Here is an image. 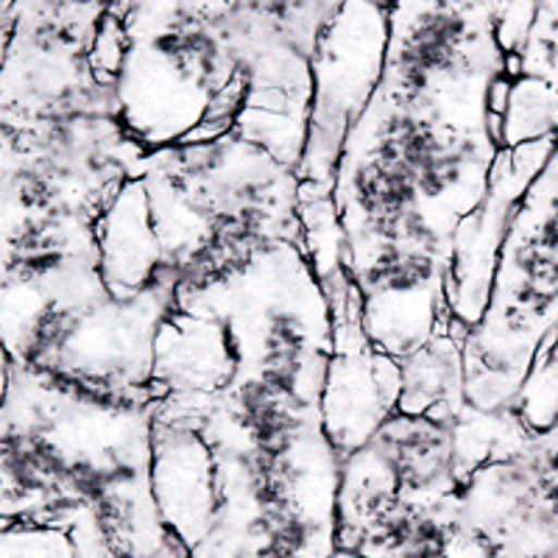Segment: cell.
Masks as SVG:
<instances>
[{"instance_id": "obj_6", "label": "cell", "mask_w": 558, "mask_h": 558, "mask_svg": "<svg viewBox=\"0 0 558 558\" xmlns=\"http://www.w3.org/2000/svg\"><path fill=\"white\" fill-rule=\"evenodd\" d=\"M386 48L388 12L368 0H347L318 32L305 151L296 168L302 204L332 198L343 140L380 87Z\"/></svg>"}, {"instance_id": "obj_11", "label": "cell", "mask_w": 558, "mask_h": 558, "mask_svg": "<svg viewBox=\"0 0 558 558\" xmlns=\"http://www.w3.org/2000/svg\"><path fill=\"white\" fill-rule=\"evenodd\" d=\"M402 391L397 411L456 422L466 402L463 391V338L456 330L436 332L400 361Z\"/></svg>"}, {"instance_id": "obj_14", "label": "cell", "mask_w": 558, "mask_h": 558, "mask_svg": "<svg viewBox=\"0 0 558 558\" xmlns=\"http://www.w3.org/2000/svg\"><path fill=\"white\" fill-rule=\"evenodd\" d=\"M64 531L70 533V542H73L76 558H137V556H126V553L114 550V547L109 545L107 533H104L101 522H98L93 508L78 511V514L64 525ZM143 558H191V550H187L184 542L171 531L166 545L159 547L157 553H151V556H143Z\"/></svg>"}, {"instance_id": "obj_8", "label": "cell", "mask_w": 558, "mask_h": 558, "mask_svg": "<svg viewBox=\"0 0 558 558\" xmlns=\"http://www.w3.org/2000/svg\"><path fill=\"white\" fill-rule=\"evenodd\" d=\"M553 143H527L520 148H500L488 177L486 196L470 216L463 218L452 238V263L447 279V305L456 330L463 341L481 322L486 307L488 288L495 277V263L506 229L514 216L517 202L525 193L527 182L536 177L553 151Z\"/></svg>"}, {"instance_id": "obj_1", "label": "cell", "mask_w": 558, "mask_h": 558, "mask_svg": "<svg viewBox=\"0 0 558 558\" xmlns=\"http://www.w3.org/2000/svg\"><path fill=\"white\" fill-rule=\"evenodd\" d=\"M154 405H118L14 366L0 400V520L68 525L93 508L109 545L151 556L171 531L151 492Z\"/></svg>"}, {"instance_id": "obj_2", "label": "cell", "mask_w": 558, "mask_h": 558, "mask_svg": "<svg viewBox=\"0 0 558 558\" xmlns=\"http://www.w3.org/2000/svg\"><path fill=\"white\" fill-rule=\"evenodd\" d=\"M177 302L166 277L137 296L107 291L101 257H68L0 274V347L34 368L118 405H154V341Z\"/></svg>"}, {"instance_id": "obj_12", "label": "cell", "mask_w": 558, "mask_h": 558, "mask_svg": "<svg viewBox=\"0 0 558 558\" xmlns=\"http://www.w3.org/2000/svg\"><path fill=\"white\" fill-rule=\"evenodd\" d=\"M386 558H486V550L458 522V506H452L418 522Z\"/></svg>"}, {"instance_id": "obj_16", "label": "cell", "mask_w": 558, "mask_h": 558, "mask_svg": "<svg viewBox=\"0 0 558 558\" xmlns=\"http://www.w3.org/2000/svg\"><path fill=\"white\" fill-rule=\"evenodd\" d=\"M9 372H12V361H9V355L3 352V347H0V400H3V393H7Z\"/></svg>"}, {"instance_id": "obj_17", "label": "cell", "mask_w": 558, "mask_h": 558, "mask_svg": "<svg viewBox=\"0 0 558 558\" xmlns=\"http://www.w3.org/2000/svg\"><path fill=\"white\" fill-rule=\"evenodd\" d=\"M330 558H363L361 553H352V550H341V547H338L336 553H332Z\"/></svg>"}, {"instance_id": "obj_4", "label": "cell", "mask_w": 558, "mask_h": 558, "mask_svg": "<svg viewBox=\"0 0 558 558\" xmlns=\"http://www.w3.org/2000/svg\"><path fill=\"white\" fill-rule=\"evenodd\" d=\"M558 341V146L508 221L486 307L463 341V391L481 411L511 408Z\"/></svg>"}, {"instance_id": "obj_15", "label": "cell", "mask_w": 558, "mask_h": 558, "mask_svg": "<svg viewBox=\"0 0 558 558\" xmlns=\"http://www.w3.org/2000/svg\"><path fill=\"white\" fill-rule=\"evenodd\" d=\"M536 438H539L542 445H545L547 450H550L553 456L558 458V416L553 418V422H550V425L545 427V430H539V433H536Z\"/></svg>"}, {"instance_id": "obj_9", "label": "cell", "mask_w": 558, "mask_h": 558, "mask_svg": "<svg viewBox=\"0 0 558 558\" xmlns=\"http://www.w3.org/2000/svg\"><path fill=\"white\" fill-rule=\"evenodd\" d=\"M151 492L168 531L193 550L216 514V461L198 430L179 418L151 422Z\"/></svg>"}, {"instance_id": "obj_3", "label": "cell", "mask_w": 558, "mask_h": 558, "mask_svg": "<svg viewBox=\"0 0 558 558\" xmlns=\"http://www.w3.org/2000/svg\"><path fill=\"white\" fill-rule=\"evenodd\" d=\"M137 177L177 291L235 271L271 243L305 246L296 168L238 132L151 151Z\"/></svg>"}, {"instance_id": "obj_5", "label": "cell", "mask_w": 558, "mask_h": 558, "mask_svg": "<svg viewBox=\"0 0 558 558\" xmlns=\"http://www.w3.org/2000/svg\"><path fill=\"white\" fill-rule=\"evenodd\" d=\"M463 483L452 422L397 411L366 445L341 458L338 547L386 558L418 522L456 506Z\"/></svg>"}, {"instance_id": "obj_7", "label": "cell", "mask_w": 558, "mask_h": 558, "mask_svg": "<svg viewBox=\"0 0 558 558\" xmlns=\"http://www.w3.org/2000/svg\"><path fill=\"white\" fill-rule=\"evenodd\" d=\"M332 318V352L322 391V427L338 458L366 445L397 413L400 361L386 355L363 330V302L347 266L318 277Z\"/></svg>"}, {"instance_id": "obj_10", "label": "cell", "mask_w": 558, "mask_h": 558, "mask_svg": "<svg viewBox=\"0 0 558 558\" xmlns=\"http://www.w3.org/2000/svg\"><path fill=\"white\" fill-rule=\"evenodd\" d=\"M104 286L112 296L129 299L166 279L162 254L148 218L146 187L140 177L129 179L96 223ZM173 279V277H171Z\"/></svg>"}, {"instance_id": "obj_13", "label": "cell", "mask_w": 558, "mask_h": 558, "mask_svg": "<svg viewBox=\"0 0 558 558\" xmlns=\"http://www.w3.org/2000/svg\"><path fill=\"white\" fill-rule=\"evenodd\" d=\"M0 558H76V550L62 527L0 520Z\"/></svg>"}]
</instances>
